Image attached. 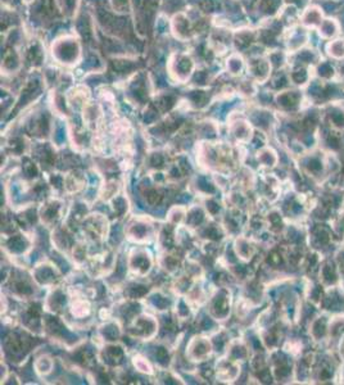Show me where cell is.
Wrapping results in <instances>:
<instances>
[{"instance_id":"obj_1","label":"cell","mask_w":344,"mask_h":385,"mask_svg":"<svg viewBox=\"0 0 344 385\" xmlns=\"http://www.w3.org/2000/svg\"><path fill=\"white\" fill-rule=\"evenodd\" d=\"M211 353V343L204 338H195L189 345V355L193 360H204Z\"/></svg>"},{"instance_id":"obj_2","label":"cell","mask_w":344,"mask_h":385,"mask_svg":"<svg viewBox=\"0 0 344 385\" xmlns=\"http://www.w3.org/2000/svg\"><path fill=\"white\" fill-rule=\"evenodd\" d=\"M133 329H135V335L139 334L145 338H149L155 334L157 323L149 316H141V317H138V320H135Z\"/></svg>"},{"instance_id":"obj_3","label":"cell","mask_w":344,"mask_h":385,"mask_svg":"<svg viewBox=\"0 0 344 385\" xmlns=\"http://www.w3.org/2000/svg\"><path fill=\"white\" fill-rule=\"evenodd\" d=\"M129 263H130V269L134 272H138V274H145V272H148L150 269V265H152L149 255L146 254L145 252H138L134 255H131Z\"/></svg>"},{"instance_id":"obj_4","label":"cell","mask_w":344,"mask_h":385,"mask_svg":"<svg viewBox=\"0 0 344 385\" xmlns=\"http://www.w3.org/2000/svg\"><path fill=\"white\" fill-rule=\"evenodd\" d=\"M211 312L214 317L223 320L229 313V299L226 296H217L212 301Z\"/></svg>"},{"instance_id":"obj_5","label":"cell","mask_w":344,"mask_h":385,"mask_svg":"<svg viewBox=\"0 0 344 385\" xmlns=\"http://www.w3.org/2000/svg\"><path fill=\"white\" fill-rule=\"evenodd\" d=\"M129 234H130L131 238H134L135 240H144V239L148 238V235H149V225H146V223L143 222L134 223V225H130Z\"/></svg>"},{"instance_id":"obj_6","label":"cell","mask_w":344,"mask_h":385,"mask_svg":"<svg viewBox=\"0 0 344 385\" xmlns=\"http://www.w3.org/2000/svg\"><path fill=\"white\" fill-rule=\"evenodd\" d=\"M36 371L40 375H46L52 371L53 369V360L49 356H43V357L38 358L35 364Z\"/></svg>"},{"instance_id":"obj_7","label":"cell","mask_w":344,"mask_h":385,"mask_svg":"<svg viewBox=\"0 0 344 385\" xmlns=\"http://www.w3.org/2000/svg\"><path fill=\"white\" fill-rule=\"evenodd\" d=\"M134 365H135V367L139 370V371L144 372V374H152L153 372L152 366H150L149 362H148V361H146L144 357H141V356H136V357H134Z\"/></svg>"},{"instance_id":"obj_8","label":"cell","mask_w":344,"mask_h":385,"mask_svg":"<svg viewBox=\"0 0 344 385\" xmlns=\"http://www.w3.org/2000/svg\"><path fill=\"white\" fill-rule=\"evenodd\" d=\"M89 304L85 303L84 301H77L72 306V313L76 317H85L89 313Z\"/></svg>"},{"instance_id":"obj_9","label":"cell","mask_w":344,"mask_h":385,"mask_svg":"<svg viewBox=\"0 0 344 385\" xmlns=\"http://www.w3.org/2000/svg\"><path fill=\"white\" fill-rule=\"evenodd\" d=\"M36 277H40L43 282H48L54 277V272L50 269V266H43L41 269L36 270Z\"/></svg>"},{"instance_id":"obj_10","label":"cell","mask_w":344,"mask_h":385,"mask_svg":"<svg viewBox=\"0 0 344 385\" xmlns=\"http://www.w3.org/2000/svg\"><path fill=\"white\" fill-rule=\"evenodd\" d=\"M58 213V206L57 204H48L45 206V212L43 213V218H45V221H53L57 217Z\"/></svg>"},{"instance_id":"obj_11","label":"cell","mask_w":344,"mask_h":385,"mask_svg":"<svg viewBox=\"0 0 344 385\" xmlns=\"http://www.w3.org/2000/svg\"><path fill=\"white\" fill-rule=\"evenodd\" d=\"M107 358L109 361H113V362H118L122 358V350L118 347H109L107 349Z\"/></svg>"},{"instance_id":"obj_12","label":"cell","mask_w":344,"mask_h":385,"mask_svg":"<svg viewBox=\"0 0 344 385\" xmlns=\"http://www.w3.org/2000/svg\"><path fill=\"white\" fill-rule=\"evenodd\" d=\"M182 217H184V211H182L181 208H174V209H171L170 214H168V218H170V221H172V222H180V221L182 220Z\"/></svg>"}]
</instances>
